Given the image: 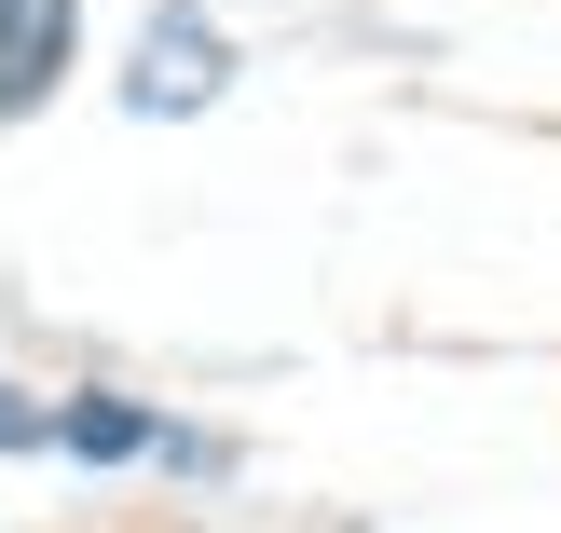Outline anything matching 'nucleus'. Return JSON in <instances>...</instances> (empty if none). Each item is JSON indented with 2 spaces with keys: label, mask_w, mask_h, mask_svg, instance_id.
Masks as SVG:
<instances>
[{
  "label": "nucleus",
  "mask_w": 561,
  "mask_h": 533,
  "mask_svg": "<svg viewBox=\"0 0 561 533\" xmlns=\"http://www.w3.org/2000/svg\"><path fill=\"white\" fill-rule=\"evenodd\" d=\"M55 438H69V452H96V465H124V452H151V410H124V397H69V410H55Z\"/></svg>",
  "instance_id": "nucleus-3"
},
{
  "label": "nucleus",
  "mask_w": 561,
  "mask_h": 533,
  "mask_svg": "<svg viewBox=\"0 0 561 533\" xmlns=\"http://www.w3.org/2000/svg\"><path fill=\"white\" fill-rule=\"evenodd\" d=\"M206 96V42L192 27H151V55H137V109H192Z\"/></svg>",
  "instance_id": "nucleus-2"
},
{
  "label": "nucleus",
  "mask_w": 561,
  "mask_h": 533,
  "mask_svg": "<svg viewBox=\"0 0 561 533\" xmlns=\"http://www.w3.org/2000/svg\"><path fill=\"white\" fill-rule=\"evenodd\" d=\"M55 55H69V0H0V109L42 96Z\"/></svg>",
  "instance_id": "nucleus-1"
}]
</instances>
